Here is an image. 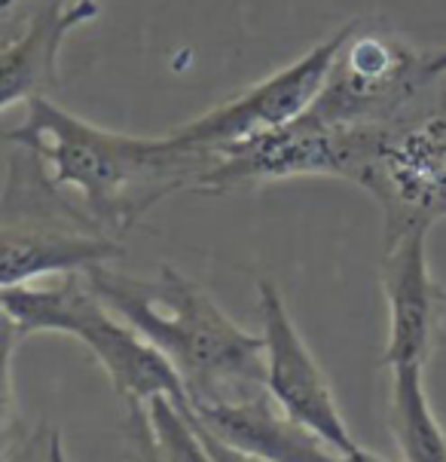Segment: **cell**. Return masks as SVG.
Returning a JSON list of instances; mask_svg holds the SVG:
<instances>
[{
	"label": "cell",
	"mask_w": 446,
	"mask_h": 462,
	"mask_svg": "<svg viewBox=\"0 0 446 462\" xmlns=\"http://www.w3.org/2000/svg\"><path fill=\"white\" fill-rule=\"evenodd\" d=\"M28 111L6 141L37 153L59 187L77 190L83 208L111 236L132 230L171 193L196 190L214 151L177 147L162 138H135L101 129L65 111L50 96L25 101Z\"/></svg>",
	"instance_id": "1"
},
{
	"label": "cell",
	"mask_w": 446,
	"mask_h": 462,
	"mask_svg": "<svg viewBox=\"0 0 446 462\" xmlns=\"http://www.w3.org/2000/svg\"><path fill=\"white\" fill-rule=\"evenodd\" d=\"M92 291L175 367L190 407L230 404L266 393L263 337L245 331L199 282L162 263L135 279L101 263L86 270Z\"/></svg>",
	"instance_id": "2"
},
{
	"label": "cell",
	"mask_w": 446,
	"mask_h": 462,
	"mask_svg": "<svg viewBox=\"0 0 446 462\" xmlns=\"http://www.w3.org/2000/svg\"><path fill=\"white\" fill-rule=\"evenodd\" d=\"M123 254L83 202L61 193L41 156L13 144L0 197V288L86 273Z\"/></svg>",
	"instance_id": "3"
},
{
	"label": "cell",
	"mask_w": 446,
	"mask_h": 462,
	"mask_svg": "<svg viewBox=\"0 0 446 462\" xmlns=\"http://www.w3.org/2000/svg\"><path fill=\"white\" fill-rule=\"evenodd\" d=\"M0 307L15 319L22 337L68 334L80 340L126 404H147L156 395L190 404L175 367L92 291L86 273H68L52 285L0 288Z\"/></svg>",
	"instance_id": "4"
},
{
	"label": "cell",
	"mask_w": 446,
	"mask_h": 462,
	"mask_svg": "<svg viewBox=\"0 0 446 462\" xmlns=\"http://www.w3.org/2000/svg\"><path fill=\"white\" fill-rule=\"evenodd\" d=\"M382 208V245L413 230H432L446 217V98L382 129H367L364 162L355 178Z\"/></svg>",
	"instance_id": "5"
},
{
	"label": "cell",
	"mask_w": 446,
	"mask_h": 462,
	"mask_svg": "<svg viewBox=\"0 0 446 462\" xmlns=\"http://www.w3.org/2000/svg\"><path fill=\"white\" fill-rule=\"evenodd\" d=\"M428 61L432 52L416 50L391 31L355 22L324 89L306 114L327 126H391L434 98L437 77Z\"/></svg>",
	"instance_id": "6"
},
{
	"label": "cell",
	"mask_w": 446,
	"mask_h": 462,
	"mask_svg": "<svg viewBox=\"0 0 446 462\" xmlns=\"http://www.w3.org/2000/svg\"><path fill=\"white\" fill-rule=\"evenodd\" d=\"M367 151V129L327 126L315 116L278 126L263 135L236 141L214 151L193 193L226 197L287 178H340L355 184Z\"/></svg>",
	"instance_id": "7"
},
{
	"label": "cell",
	"mask_w": 446,
	"mask_h": 462,
	"mask_svg": "<svg viewBox=\"0 0 446 462\" xmlns=\"http://www.w3.org/2000/svg\"><path fill=\"white\" fill-rule=\"evenodd\" d=\"M355 22L333 31L321 43L303 52L291 65L278 68L276 74L263 77L260 83L248 86L245 92L226 98L214 111L196 116L175 132H168V141L177 147H202V151H217V147L236 144V141L263 135L278 126L300 120L303 114L315 105L318 92L324 89L327 74H331L342 43L351 34Z\"/></svg>",
	"instance_id": "8"
},
{
	"label": "cell",
	"mask_w": 446,
	"mask_h": 462,
	"mask_svg": "<svg viewBox=\"0 0 446 462\" xmlns=\"http://www.w3.org/2000/svg\"><path fill=\"white\" fill-rule=\"evenodd\" d=\"M257 312L263 325L266 393L276 398L287 417L315 432L327 448L336 453H355L361 444L342 420L331 380L306 346L300 328L294 325L285 297L266 279L257 282Z\"/></svg>",
	"instance_id": "9"
},
{
	"label": "cell",
	"mask_w": 446,
	"mask_h": 462,
	"mask_svg": "<svg viewBox=\"0 0 446 462\" xmlns=\"http://www.w3.org/2000/svg\"><path fill=\"white\" fill-rule=\"evenodd\" d=\"M382 294L388 307V337L379 365L428 367L446 322V291L428 263V230L382 245Z\"/></svg>",
	"instance_id": "10"
},
{
	"label": "cell",
	"mask_w": 446,
	"mask_h": 462,
	"mask_svg": "<svg viewBox=\"0 0 446 462\" xmlns=\"http://www.w3.org/2000/svg\"><path fill=\"white\" fill-rule=\"evenodd\" d=\"M98 13V0H41L31 10L25 25L0 43V114L59 89L65 41Z\"/></svg>",
	"instance_id": "11"
},
{
	"label": "cell",
	"mask_w": 446,
	"mask_h": 462,
	"mask_svg": "<svg viewBox=\"0 0 446 462\" xmlns=\"http://www.w3.org/2000/svg\"><path fill=\"white\" fill-rule=\"evenodd\" d=\"M196 420L232 448L254 453L263 462H340L342 453L287 417L269 393L230 404L190 407Z\"/></svg>",
	"instance_id": "12"
},
{
	"label": "cell",
	"mask_w": 446,
	"mask_h": 462,
	"mask_svg": "<svg viewBox=\"0 0 446 462\" xmlns=\"http://www.w3.org/2000/svg\"><path fill=\"white\" fill-rule=\"evenodd\" d=\"M388 377V426L401 462H446V432L428 398L425 367L401 365Z\"/></svg>",
	"instance_id": "13"
},
{
	"label": "cell",
	"mask_w": 446,
	"mask_h": 462,
	"mask_svg": "<svg viewBox=\"0 0 446 462\" xmlns=\"http://www.w3.org/2000/svg\"><path fill=\"white\" fill-rule=\"evenodd\" d=\"M144 407L153 448L162 462H211L190 404H177L168 395H156Z\"/></svg>",
	"instance_id": "14"
},
{
	"label": "cell",
	"mask_w": 446,
	"mask_h": 462,
	"mask_svg": "<svg viewBox=\"0 0 446 462\" xmlns=\"http://www.w3.org/2000/svg\"><path fill=\"white\" fill-rule=\"evenodd\" d=\"M13 356L15 352H0V462L10 453L19 438H15V389H13Z\"/></svg>",
	"instance_id": "15"
},
{
	"label": "cell",
	"mask_w": 446,
	"mask_h": 462,
	"mask_svg": "<svg viewBox=\"0 0 446 462\" xmlns=\"http://www.w3.org/2000/svg\"><path fill=\"white\" fill-rule=\"evenodd\" d=\"M126 441H129V459L132 462H162L159 453L153 448L150 422H147V407L144 404H129L126 417Z\"/></svg>",
	"instance_id": "16"
},
{
	"label": "cell",
	"mask_w": 446,
	"mask_h": 462,
	"mask_svg": "<svg viewBox=\"0 0 446 462\" xmlns=\"http://www.w3.org/2000/svg\"><path fill=\"white\" fill-rule=\"evenodd\" d=\"M41 4V0H0V43L10 41L15 34V25H25L31 10Z\"/></svg>",
	"instance_id": "17"
},
{
	"label": "cell",
	"mask_w": 446,
	"mask_h": 462,
	"mask_svg": "<svg viewBox=\"0 0 446 462\" xmlns=\"http://www.w3.org/2000/svg\"><path fill=\"white\" fill-rule=\"evenodd\" d=\"M193 417H196V413H193ZM196 422H199V420H196ZM199 435H202V441H205L211 462H263L260 457H254V453H245V450L232 448V444H226L223 438H217L214 432H208L202 422H199Z\"/></svg>",
	"instance_id": "18"
},
{
	"label": "cell",
	"mask_w": 446,
	"mask_h": 462,
	"mask_svg": "<svg viewBox=\"0 0 446 462\" xmlns=\"http://www.w3.org/2000/svg\"><path fill=\"white\" fill-rule=\"evenodd\" d=\"M50 441H52V432H41V435L28 438L25 448H22V441H19L4 457V462H50Z\"/></svg>",
	"instance_id": "19"
},
{
	"label": "cell",
	"mask_w": 446,
	"mask_h": 462,
	"mask_svg": "<svg viewBox=\"0 0 446 462\" xmlns=\"http://www.w3.org/2000/svg\"><path fill=\"white\" fill-rule=\"evenodd\" d=\"M22 334H19V325H15V319L0 307V352H15L19 346Z\"/></svg>",
	"instance_id": "20"
},
{
	"label": "cell",
	"mask_w": 446,
	"mask_h": 462,
	"mask_svg": "<svg viewBox=\"0 0 446 462\" xmlns=\"http://www.w3.org/2000/svg\"><path fill=\"white\" fill-rule=\"evenodd\" d=\"M340 462H388L386 457H379V453L367 450V448H358L355 453H342Z\"/></svg>",
	"instance_id": "21"
},
{
	"label": "cell",
	"mask_w": 446,
	"mask_h": 462,
	"mask_svg": "<svg viewBox=\"0 0 446 462\" xmlns=\"http://www.w3.org/2000/svg\"><path fill=\"white\" fill-rule=\"evenodd\" d=\"M50 462H68L65 457V444H61V435L52 432V441H50Z\"/></svg>",
	"instance_id": "22"
},
{
	"label": "cell",
	"mask_w": 446,
	"mask_h": 462,
	"mask_svg": "<svg viewBox=\"0 0 446 462\" xmlns=\"http://www.w3.org/2000/svg\"><path fill=\"white\" fill-rule=\"evenodd\" d=\"M428 68H432V74H434V77L446 74V50L432 52V61H428Z\"/></svg>",
	"instance_id": "23"
}]
</instances>
